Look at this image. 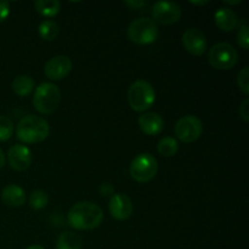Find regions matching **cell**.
I'll return each instance as SVG.
<instances>
[{
  "instance_id": "1f68e13d",
  "label": "cell",
  "mask_w": 249,
  "mask_h": 249,
  "mask_svg": "<svg viewBox=\"0 0 249 249\" xmlns=\"http://www.w3.org/2000/svg\"><path fill=\"white\" fill-rule=\"evenodd\" d=\"M191 4H195V5H206L208 4V1H190Z\"/></svg>"
},
{
  "instance_id": "e0dca14e",
  "label": "cell",
  "mask_w": 249,
  "mask_h": 249,
  "mask_svg": "<svg viewBox=\"0 0 249 249\" xmlns=\"http://www.w3.org/2000/svg\"><path fill=\"white\" fill-rule=\"evenodd\" d=\"M12 91L18 96H28L34 89V80L29 75H18L12 82Z\"/></svg>"
},
{
  "instance_id": "7c38bea8",
  "label": "cell",
  "mask_w": 249,
  "mask_h": 249,
  "mask_svg": "<svg viewBox=\"0 0 249 249\" xmlns=\"http://www.w3.org/2000/svg\"><path fill=\"white\" fill-rule=\"evenodd\" d=\"M108 209L111 215L117 220H126L131 216L134 211L133 202L126 195L114 194L109 199Z\"/></svg>"
},
{
  "instance_id": "d4e9b609",
  "label": "cell",
  "mask_w": 249,
  "mask_h": 249,
  "mask_svg": "<svg viewBox=\"0 0 249 249\" xmlns=\"http://www.w3.org/2000/svg\"><path fill=\"white\" fill-rule=\"evenodd\" d=\"M237 43L245 50H248L249 46V34H248V26L246 23H243L240 27V31L237 34Z\"/></svg>"
},
{
  "instance_id": "cb8c5ba5",
  "label": "cell",
  "mask_w": 249,
  "mask_h": 249,
  "mask_svg": "<svg viewBox=\"0 0 249 249\" xmlns=\"http://www.w3.org/2000/svg\"><path fill=\"white\" fill-rule=\"evenodd\" d=\"M237 85L243 94H249V68L245 67L237 75Z\"/></svg>"
},
{
  "instance_id": "9c48e42d",
  "label": "cell",
  "mask_w": 249,
  "mask_h": 249,
  "mask_svg": "<svg viewBox=\"0 0 249 249\" xmlns=\"http://www.w3.org/2000/svg\"><path fill=\"white\" fill-rule=\"evenodd\" d=\"M153 19L162 24H173L181 17V7L173 1H158L152 6Z\"/></svg>"
},
{
  "instance_id": "7402d4cb",
  "label": "cell",
  "mask_w": 249,
  "mask_h": 249,
  "mask_svg": "<svg viewBox=\"0 0 249 249\" xmlns=\"http://www.w3.org/2000/svg\"><path fill=\"white\" fill-rule=\"evenodd\" d=\"M48 203L49 197L46 195V192L43 191V190H36L29 196V206H31L32 209L40 211V209L45 208L48 206Z\"/></svg>"
},
{
  "instance_id": "44dd1931",
  "label": "cell",
  "mask_w": 249,
  "mask_h": 249,
  "mask_svg": "<svg viewBox=\"0 0 249 249\" xmlns=\"http://www.w3.org/2000/svg\"><path fill=\"white\" fill-rule=\"evenodd\" d=\"M157 150L160 155H162L163 157H172V156H174L179 151V143H178L175 139L167 136V138H163L158 142Z\"/></svg>"
},
{
  "instance_id": "5bb4252c",
  "label": "cell",
  "mask_w": 249,
  "mask_h": 249,
  "mask_svg": "<svg viewBox=\"0 0 249 249\" xmlns=\"http://www.w3.org/2000/svg\"><path fill=\"white\" fill-rule=\"evenodd\" d=\"M140 129L146 135H158L164 128V121L162 117L155 112H147L141 114L139 118Z\"/></svg>"
},
{
  "instance_id": "8992f818",
  "label": "cell",
  "mask_w": 249,
  "mask_h": 249,
  "mask_svg": "<svg viewBox=\"0 0 249 249\" xmlns=\"http://www.w3.org/2000/svg\"><path fill=\"white\" fill-rule=\"evenodd\" d=\"M238 61V53L229 43H218L209 49L208 62L215 70H231Z\"/></svg>"
},
{
  "instance_id": "7a4b0ae2",
  "label": "cell",
  "mask_w": 249,
  "mask_h": 249,
  "mask_svg": "<svg viewBox=\"0 0 249 249\" xmlns=\"http://www.w3.org/2000/svg\"><path fill=\"white\" fill-rule=\"evenodd\" d=\"M50 133L48 121L43 117L29 114L18 122L16 135L24 143H38L45 140Z\"/></svg>"
},
{
  "instance_id": "9a60e30c",
  "label": "cell",
  "mask_w": 249,
  "mask_h": 249,
  "mask_svg": "<svg viewBox=\"0 0 249 249\" xmlns=\"http://www.w3.org/2000/svg\"><path fill=\"white\" fill-rule=\"evenodd\" d=\"M214 19H215L216 27L223 32L233 31L238 24L237 15L229 7H220L216 10Z\"/></svg>"
},
{
  "instance_id": "8fae6325",
  "label": "cell",
  "mask_w": 249,
  "mask_h": 249,
  "mask_svg": "<svg viewBox=\"0 0 249 249\" xmlns=\"http://www.w3.org/2000/svg\"><path fill=\"white\" fill-rule=\"evenodd\" d=\"M182 45L191 55L201 56L207 51L208 41L198 28H189L182 34Z\"/></svg>"
},
{
  "instance_id": "3957f363",
  "label": "cell",
  "mask_w": 249,
  "mask_h": 249,
  "mask_svg": "<svg viewBox=\"0 0 249 249\" xmlns=\"http://www.w3.org/2000/svg\"><path fill=\"white\" fill-rule=\"evenodd\" d=\"M61 101V91L53 83H41L36 89L33 105L41 114H50L56 111Z\"/></svg>"
},
{
  "instance_id": "484cf974",
  "label": "cell",
  "mask_w": 249,
  "mask_h": 249,
  "mask_svg": "<svg viewBox=\"0 0 249 249\" xmlns=\"http://www.w3.org/2000/svg\"><path fill=\"white\" fill-rule=\"evenodd\" d=\"M238 113H240V117L245 122L249 121V100L246 99L245 101L241 104L240 109H238Z\"/></svg>"
},
{
  "instance_id": "603a6c76",
  "label": "cell",
  "mask_w": 249,
  "mask_h": 249,
  "mask_svg": "<svg viewBox=\"0 0 249 249\" xmlns=\"http://www.w3.org/2000/svg\"><path fill=\"white\" fill-rule=\"evenodd\" d=\"M14 134V123L6 116H0V142L7 141Z\"/></svg>"
},
{
  "instance_id": "4fadbf2b",
  "label": "cell",
  "mask_w": 249,
  "mask_h": 249,
  "mask_svg": "<svg viewBox=\"0 0 249 249\" xmlns=\"http://www.w3.org/2000/svg\"><path fill=\"white\" fill-rule=\"evenodd\" d=\"M7 160L10 167L17 172L28 169L32 163V152L24 145H14L7 152Z\"/></svg>"
},
{
  "instance_id": "4dcf8cb0",
  "label": "cell",
  "mask_w": 249,
  "mask_h": 249,
  "mask_svg": "<svg viewBox=\"0 0 249 249\" xmlns=\"http://www.w3.org/2000/svg\"><path fill=\"white\" fill-rule=\"evenodd\" d=\"M26 249H45L44 247H41V246H38V245H34V246H29L28 248Z\"/></svg>"
},
{
  "instance_id": "6da1fadb",
  "label": "cell",
  "mask_w": 249,
  "mask_h": 249,
  "mask_svg": "<svg viewBox=\"0 0 249 249\" xmlns=\"http://www.w3.org/2000/svg\"><path fill=\"white\" fill-rule=\"evenodd\" d=\"M67 221L74 230H92L104 221L101 207L89 201L75 203L67 214Z\"/></svg>"
},
{
  "instance_id": "d6986e66",
  "label": "cell",
  "mask_w": 249,
  "mask_h": 249,
  "mask_svg": "<svg viewBox=\"0 0 249 249\" xmlns=\"http://www.w3.org/2000/svg\"><path fill=\"white\" fill-rule=\"evenodd\" d=\"M82 248V238L74 232H63L56 242V249H80Z\"/></svg>"
},
{
  "instance_id": "83f0119b",
  "label": "cell",
  "mask_w": 249,
  "mask_h": 249,
  "mask_svg": "<svg viewBox=\"0 0 249 249\" xmlns=\"http://www.w3.org/2000/svg\"><path fill=\"white\" fill-rule=\"evenodd\" d=\"M100 192H101L102 196H113L114 189L108 182H104V184H101V187H100Z\"/></svg>"
},
{
  "instance_id": "5b68a950",
  "label": "cell",
  "mask_w": 249,
  "mask_h": 249,
  "mask_svg": "<svg viewBox=\"0 0 249 249\" xmlns=\"http://www.w3.org/2000/svg\"><path fill=\"white\" fill-rule=\"evenodd\" d=\"M158 27L153 19L141 17L131 22L128 27V38L139 45H148L158 38Z\"/></svg>"
},
{
  "instance_id": "4316f807",
  "label": "cell",
  "mask_w": 249,
  "mask_h": 249,
  "mask_svg": "<svg viewBox=\"0 0 249 249\" xmlns=\"http://www.w3.org/2000/svg\"><path fill=\"white\" fill-rule=\"evenodd\" d=\"M9 14H10L9 1H0V23H2V22L9 17Z\"/></svg>"
},
{
  "instance_id": "ac0fdd59",
  "label": "cell",
  "mask_w": 249,
  "mask_h": 249,
  "mask_svg": "<svg viewBox=\"0 0 249 249\" xmlns=\"http://www.w3.org/2000/svg\"><path fill=\"white\" fill-rule=\"evenodd\" d=\"M36 11L44 17H55L60 12L61 2L58 0H38L34 2Z\"/></svg>"
},
{
  "instance_id": "2e32d148",
  "label": "cell",
  "mask_w": 249,
  "mask_h": 249,
  "mask_svg": "<svg viewBox=\"0 0 249 249\" xmlns=\"http://www.w3.org/2000/svg\"><path fill=\"white\" fill-rule=\"evenodd\" d=\"M1 199L9 207H21L26 202V192L18 185H7L2 189Z\"/></svg>"
},
{
  "instance_id": "f1b7e54d",
  "label": "cell",
  "mask_w": 249,
  "mask_h": 249,
  "mask_svg": "<svg viewBox=\"0 0 249 249\" xmlns=\"http://www.w3.org/2000/svg\"><path fill=\"white\" fill-rule=\"evenodd\" d=\"M125 4L128 5L131 9H140V7L145 6V1H125Z\"/></svg>"
},
{
  "instance_id": "277c9868",
  "label": "cell",
  "mask_w": 249,
  "mask_h": 249,
  "mask_svg": "<svg viewBox=\"0 0 249 249\" xmlns=\"http://www.w3.org/2000/svg\"><path fill=\"white\" fill-rule=\"evenodd\" d=\"M155 89L146 80H136L129 88L128 101L135 112L147 111L155 104Z\"/></svg>"
},
{
  "instance_id": "f546056e",
  "label": "cell",
  "mask_w": 249,
  "mask_h": 249,
  "mask_svg": "<svg viewBox=\"0 0 249 249\" xmlns=\"http://www.w3.org/2000/svg\"><path fill=\"white\" fill-rule=\"evenodd\" d=\"M5 155H4V152H2V150L1 148H0V169H1V168H4V165H5Z\"/></svg>"
},
{
  "instance_id": "ffe728a7",
  "label": "cell",
  "mask_w": 249,
  "mask_h": 249,
  "mask_svg": "<svg viewBox=\"0 0 249 249\" xmlns=\"http://www.w3.org/2000/svg\"><path fill=\"white\" fill-rule=\"evenodd\" d=\"M39 36L44 40H53L56 36L60 33V28H58L57 23L55 21H51V19H46V21L41 22L39 24Z\"/></svg>"
},
{
  "instance_id": "ba28073f",
  "label": "cell",
  "mask_w": 249,
  "mask_h": 249,
  "mask_svg": "<svg viewBox=\"0 0 249 249\" xmlns=\"http://www.w3.org/2000/svg\"><path fill=\"white\" fill-rule=\"evenodd\" d=\"M202 131L203 124L201 119L192 114L182 117L175 124V135L182 142H194L202 135Z\"/></svg>"
},
{
  "instance_id": "30bf717a",
  "label": "cell",
  "mask_w": 249,
  "mask_h": 249,
  "mask_svg": "<svg viewBox=\"0 0 249 249\" xmlns=\"http://www.w3.org/2000/svg\"><path fill=\"white\" fill-rule=\"evenodd\" d=\"M72 71V61L68 56L58 55L51 57L44 66V73L51 80H61Z\"/></svg>"
},
{
  "instance_id": "52a82bcc",
  "label": "cell",
  "mask_w": 249,
  "mask_h": 249,
  "mask_svg": "<svg viewBox=\"0 0 249 249\" xmlns=\"http://www.w3.org/2000/svg\"><path fill=\"white\" fill-rule=\"evenodd\" d=\"M158 172V162L150 153H141L131 162L129 173L138 182H148L156 177Z\"/></svg>"
}]
</instances>
